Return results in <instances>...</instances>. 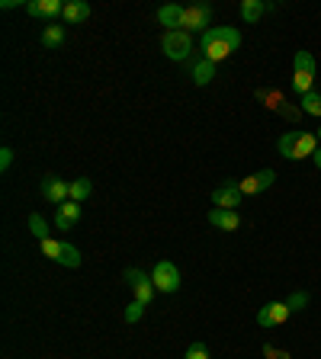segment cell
<instances>
[{"label": "cell", "instance_id": "6da1fadb", "mask_svg": "<svg viewBox=\"0 0 321 359\" xmlns=\"http://www.w3.org/2000/svg\"><path fill=\"white\" fill-rule=\"evenodd\" d=\"M241 45V33L235 26H212L199 35V49H203V58H209L212 65H219L231 55V51Z\"/></svg>", "mask_w": 321, "mask_h": 359}, {"label": "cell", "instance_id": "7a4b0ae2", "mask_svg": "<svg viewBox=\"0 0 321 359\" xmlns=\"http://www.w3.org/2000/svg\"><path fill=\"white\" fill-rule=\"evenodd\" d=\"M277 151L283 154L286 160H305V158H315L318 151V138L312 132H302V128H293V132L279 135Z\"/></svg>", "mask_w": 321, "mask_h": 359}, {"label": "cell", "instance_id": "3957f363", "mask_svg": "<svg viewBox=\"0 0 321 359\" xmlns=\"http://www.w3.org/2000/svg\"><path fill=\"white\" fill-rule=\"evenodd\" d=\"M315 71H318V65H315L312 51H296V58H293V90H296L299 97L312 93Z\"/></svg>", "mask_w": 321, "mask_h": 359}, {"label": "cell", "instance_id": "277c9868", "mask_svg": "<svg viewBox=\"0 0 321 359\" xmlns=\"http://www.w3.org/2000/svg\"><path fill=\"white\" fill-rule=\"evenodd\" d=\"M39 247H42L45 257L55 260V263H61V267H71V269L81 267V251H77L74 244L55 241V237H45V241H39Z\"/></svg>", "mask_w": 321, "mask_h": 359}, {"label": "cell", "instance_id": "5b68a950", "mask_svg": "<svg viewBox=\"0 0 321 359\" xmlns=\"http://www.w3.org/2000/svg\"><path fill=\"white\" fill-rule=\"evenodd\" d=\"M160 49H164V55H167L170 61H186V58H190V51H193V35L183 33V29L164 33V39H160Z\"/></svg>", "mask_w": 321, "mask_h": 359}, {"label": "cell", "instance_id": "8992f818", "mask_svg": "<svg viewBox=\"0 0 321 359\" xmlns=\"http://www.w3.org/2000/svg\"><path fill=\"white\" fill-rule=\"evenodd\" d=\"M151 279H154V289H158V292L174 295L180 289V269L174 267L170 260H158V263H154Z\"/></svg>", "mask_w": 321, "mask_h": 359}, {"label": "cell", "instance_id": "52a82bcc", "mask_svg": "<svg viewBox=\"0 0 321 359\" xmlns=\"http://www.w3.org/2000/svg\"><path fill=\"white\" fill-rule=\"evenodd\" d=\"M122 279L132 285V292H135V299L142 301V305H151V299H154V292H158V289H154V279H148V273L129 267L126 273H122Z\"/></svg>", "mask_w": 321, "mask_h": 359}, {"label": "cell", "instance_id": "ba28073f", "mask_svg": "<svg viewBox=\"0 0 321 359\" xmlns=\"http://www.w3.org/2000/svg\"><path fill=\"white\" fill-rule=\"evenodd\" d=\"M241 199H245V192H241L238 180H225L219 190H212V206H215V209H238Z\"/></svg>", "mask_w": 321, "mask_h": 359}, {"label": "cell", "instance_id": "9c48e42d", "mask_svg": "<svg viewBox=\"0 0 321 359\" xmlns=\"http://www.w3.org/2000/svg\"><path fill=\"white\" fill-rule=\"evenodd\" d=\"M289 315H293V308H289L286 301H267V305L257 311V324L261 327H279V324H286Z\"/></svg>", "mask_w": 321, "mask_h": 359}, {"label": "cell", "instance_id": "30bf717a", "mask_svg": "<svg viewBox=\"0 0 321 359\" xmlns=\"http://www.w3.org/2000/svg\"><path fill=\"white\" fill-rule=\"evenodd\" d=\"M209 13L212 10L206 7V3H196V7H186V13H183V23H180V29L183 33H206V29H212L209 26Z\"/></svg>", "mask_w": 321, "mask_h": 359}, {"label": "cell", "instance_id": "8fae6325", "mask_svg": "<svg viewBox=\"0 0 321 359\" xmlns=\"http://www.w3.org/2000/svg\"><path fill=\"white\" fill-rule=\"evenodd\" d=\"M42 196L49 202H55V206H61V202H68L71 199V183L68 180H61V176H45L42 180Z\"/></svg>", "mask_w": 321, "mask_h": 359}, {"label": "cell", "instance_id": "7c38bea8", "mask_svg": "<svg viewBox=\"0 0 321 359\" xmlns=\"http://www.w3.org/2000/svg\"><path fill=\"white\" fill-rule=\"evenodd\" d=\"M238 183H241L245 196H257V192L270 190V186L277 183V174H273V170H261V174H251V176H245V180H238Z\"/></svg>", "mask_w": 321, "mask_h": 359}, {"label": "cell", "instance_id": "4fadbf2b", "mask_svg": "<svg viewBox=\"0 0 321 359\" xmlns=\"http://www.w3.org/2000/svg\"><path fill=\"white\" fill-rule=\"evenodd\" d=\"M77 222H81V202H74V199L61 202L58 212H55V228H58V231H71Z\"/></svg>", "mask_w": 321, "mask_h": 359}, {"label": "cell", "instance_id": "5bb4252c", "mask_svg": "<svg viewBox=\"0 0 321 359\" xmlns=\"http://www.w3.org/2000/svg\"><path fill=\"white\" fill-rule=\"evenodd\" d=\"M61 10H65L61 0H29V3H26V13H29V17H39V19L61 17Z\"/></svg>", "mask_w": 321, "mask_h": 359}, {"label": "cell", "instance_id": "9a60e30c", "mask_svg": "<svg viewBox=\"0 0 321 359\" xmlns=\"http://www.w3.org/2000/svg\"><path fill=\"white\" fill-rule=\"evenodd\" d=\"M209 225L219 228V231H238V228H241V215H238L235 209H212Z\"/></svg>", "mask_w": 321, "mask_h": 359}, {"label": "cell", "instance_id": "2e32d148", "mask_svg": "<svg viewBox=\"0 0 321 359\" xmlns=\"http://www.w3.org/2000/svg\"><path fill=\"white\" fill-rule=\"evenodd\" d=\"M183 13H186V7H180V3H167V7L158 10V23L167 26V33H174V29H180V23H183Z\"/></svg>", "mask_w": 321, "mask_h": 359}, {"label": "cell", "instance_id": "e0dca14e", "mask_svg": "<svg viewBox=\"0 0 321 359\" xmlns=\"http://www.w3.org/2000/svg\"><path fill=\"white\" fill-rule=\"evenodd\" d=\"M61 19L65 23H84V19H90V3L87 0H68L61 10Z\"/></svg>", "mask_w": 321, "mask_h": 359}, {"label": "cell", "instance_id": "ac0fdd59", "mask_svg": "<svg viewBox=\"0 0 321 359\" xmlns=\"http://www.w3.org/2000/svg\"><path fill=\"white\" fill-rule=\"evenodd\" d=\"M267 10H273V3H263V0H245V3H241V19H245V23H257Z\"/></svg>", "mask_w": 321, "mask_h": 359}, {"label": "cell", "instance_id": "d6986e66", "mask_svg": "<svg viewBox=\"0 0 321 359\" xmlns=\"http://www.w3.org/2000/svg\"><path fill=\"white\" fill-rule=\"evenodd\" d=\"M212 77H215V65H212L209 58H199L193 65V84L196 87H206V84H212Z\"/></svg>", "mask_w": 321, "mask_h": 359}, {"label": "cell", "instance_id": "ffe728a7", "mask_svg": "<svg viewBox=\"0 0 321 359\" xmlns=\"http://www.w3.org/2000/svg\"><path fill=\"white\" fill-rule=\"evenodd\" d=\"M39 39H42L45 49H61V45H65V26L49 23V26L42 29V35H39Z\"/></svg>", "mask_w": 321, "mask_h": 359}, {"label": "cell", "instance_id": "44dd1931", "mask_svg": "<svg viewBox=\"0 0 321 359\" xmlns=\"http://www.w3.org/2000/svg\"><path fill=\"white\" fill-rule=\"evenodd\" d=\"M93 192V183L87 180V176H77V180H71V199L74 202H87Z\"/></svg>", "mask_w": 321, "mask_h": 359}, {"label": "cell", "instance_id": "7402d4cb", "mask_svg": "<svg viewBox=\"0 0 321 359\" xmlns=\"http://www.w3.org/2000/svg\"><path fill=\"white\" fill-rule=\"evenodd\" d=\"M302 112H308V116H318L321 119V93H305L302 97Z\"/></svg>", "mask_w": 321, "mask_h": 359}, {"label": "cell", "instance_id": "603a6c76", "mask_svg": "<svg viewBox=\"0 0 321 359\" xmlns=\"http://www.w3.org/2000/svg\"><path fill=\"white\" fill-rule=\"evenodd\" d=\"M29 231H33L39 241H45V237H49V225H45V218L39 215V212H33V215H29Z\"/></svg>", "mask_w": 321, "mask_h": 359}, {"label": "cell", "instance_id": "cb8c5ba5", "mask_svg": "<svg viewBox=\"0 0 321 359\" xmlns=\"http://www.w3.org/2000/svg\"><path fill=\"white\" fill-rule=\"evenodd\" d=\"M145 308H148V305H142V301L135 299V301H132V305H129L126 311H122V321H126V324H135L138 317L145 315Z\"/></svg>", "mask_w": 321, "mask_h": 359}, {"label": "cell", "instance_id": "d4e9b609", "mask_svg": "<svg viewBox=\"0 0 321 359\" xmlns=\"http://www.w3.org/2000/svg\"><path fill=\"white\" fill-rule=\"evenodd\" d=\"M183 359H209V347H206V343H190V350H186Z\"/></svg>", "mask_w": 321, "mask_h": 359}, {"label": "cell", "instance_id": "484cf974", "mask_svg": "<svg viewBox=\"0 0 321 359\" xmlns=\"http://www.w3.org/2000/svg\"><path fill=\"white\" fill-rule=\"evenodd\" d=\"M286 305H289L293 311H302L305 305H308V292H293V295L286 299Z\"/></svg>", "mask_w": 321, "mask_h": 359}, {"label": "cell", "instance_id": "4316f807", "mask_svg": "<svg viewBox=\"0 0 321 359\" xmlns=\"http://www.w3.org/2000/svg\"><path fill=\"white\" fill-rule=\"evenodd\" d=\"M10 167H13V148H0V170L7 174Z\"/></svg>", "mask_w": 321, "mask_h": 359}, {"label": "cell", "instance_id": "83f0119b", "mask_svg": "<svg viewBox=\"0 0 321 359\" xmlns=\"http://www.w3.org/2000/svg\"><path fill=\"white\" fill-rule=\"evenodd\" d=\"M263 356H270V359H289V353H286V350H277V347H270V343H267V347H263Z\"/></svg>", "mask_w": 321, "mask_h": 359}, {"label": "cell", "instance_id": "f1b7e54d", "mask_svg": "<svg viewBox=\"0 0 321 359\" xmlns=\"http://www.w3.org/2000/svg\"><path fill=\"white\" fill-rule=\"evenodd\" d=\"M312 160H315V167H318V170H321V148H318V151H315V158H312Z\"/></svg>", "mask_w": 321, "mask_h": 359}, {"label": "cell", "instance_id": "f546056e", "mask_svg": "<svg viewBox=\"0 0 321 359\" xmlns=\"http://www.w3.org/2000/svg\"><path fill=\"white\" fill-rule=\"evenodd\" d=\"M315 138H318V144H321V126H318V132H315Z\"/></svg>", "mask_w": 321, "mask_h": 359}]
</instances>
